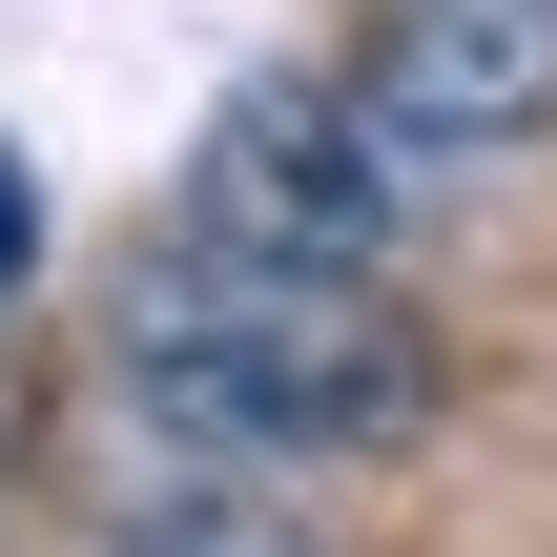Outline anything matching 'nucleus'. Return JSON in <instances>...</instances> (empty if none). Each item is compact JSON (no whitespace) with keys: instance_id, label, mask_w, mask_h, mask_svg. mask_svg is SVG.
I'll return each mask as SVG.
<instances>
[{"instance_id":"1","label":"nucleus","mask_w":557,"mask_h":557,"mask_svg":"<svg viewBox=\"0 0 557 557\" xmlns=\"http://www.w3.org/2000/svg\"><path fill=\"white\" fill-rule=\"evenodd\" d=\"M103 351H124V413L186 434V455H227V475H310V455L434 434V331L372 269H269V248L165 227L103 289Z\"/></svg>"},{"instance_id":"2","label":"nucleus","mask_w":557,"mask_h":557,"mask_svg":"<svg viewBox=\"0 0 557 557\" xmlns=\"http://www.w3.org/2000/svg\"><path fill=\"white\" fill-rule=\"evenodd\" d=\"M186 227H207V248H269V269H372V248L413 227V145L372 124V83L248 62V83L186 124Z\"/></svg>"},{"instance_id":"3","label":"nucleus","mask_w":557,"mask_h":557,"mask_svg":"<svg viewBox=\"0 0 557 557\" xmlns=\"http://www.w3.org/2000/svg\"><path fill=\"white\" fill-rule=\"evenodd\" d=\"M372 124L413 145V165H455V145H537L557 124V0H372Z\"/></svg>"},{"instance_id":"4","label":"nucleus","mask_w":557,"mask_h":557,"mask_svg":"<svg viewBox=\"0 0 557 557\" xmlns=\"http://www.w3.org/2000/svg\"><path fill=\"white\" fill-rule=\"evenodd\" d=\"M21 289H41V165L0 145V310H21Z\"/></svg>"}]
</instances>
